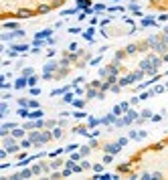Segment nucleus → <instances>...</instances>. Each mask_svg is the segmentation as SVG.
Wrapping results in <instances>:
<instances>
[{"mask_svg":"<svg viewBox=\"0 0 168 180\" xmlns=\"http://www.w3.org/2000/svg\"><path fill=\"white\" fill-rule=\"evenodd\" d=\"M81 166H83V170H87V168H93L89 162H81Z\"/></svg>","mask_w":168,"mask_h":180,"instance_id":"obj_55","label":"nucleus"},{"mask_svg":"<svg viewBox=\"0 0 168 180\" xmlns=\"http://www.w3.org/2000/svg\"><path fill=\"white\" fill-rule=\"evenodd\" d=\"M99 61H101V57H95V59H91V63H89V65H93V67H95V65H97Z\"/></svg>","mask_w":168,"mask_h":180,"instance_id":"obj_49","label":"nucleus"},{"mask_svg":"<svg viewBox=\"0 0 168 180\" xmlns=\"http://www.w3.org/2000/svg\"><path fill=\"white\" fill-rule=\"evenodd\" d=\"M2 144H4V148L8 150V154H14V152H18V148H20V144H16V138H14V136H4V138H2Z\"/></svg>","mask_w":168,"mask_h":180,"instance_id":"obj_1","label":"nucleus"},{"mask_svg":"<svg viewBox=\"0 0 168 180\" xmlns=\"http://www.w3.org/2000/svg\"><path fill=\"white\" fill-rule=\"evenodd\" d=\"M57 69H59L57 61H49L47 65H43V73H57Z\"/></svg>","mask_w":168,"mask_h":180,"instance_id":"obj_5","label":"nucleus"},{"mask_svg":"<svg viewBox=\"0 0 168 180\" xmlns=\"http://www.w3.org/2000/svg\"><path fill=\"white\" fill-rule=\"evenodd\" d=\"M158 20H160V22H164V20H168V16H166V14H160V16H158Z\"/></svg>","mask_w":168,"mask_h":180,"instance_id":"obj_58","label":"nucleus"},{"mask_svg":"<svg viewBox=\"0 0 168 180\" xmlns=\"http://www.w3.org/2000/svg\"><path fill=\"white\" fill-rule=\"evenodd\" d=\"M115 2H117V0H115Z\"/></svg>","mask_w":168,"mask_h":180,"instance_id":"obj_62","label":"nucleus"},{"mask_svg":"<svg viewBox=\"0 0 168 180\" xmlns=\"http://www.w3.org/2000/svg\"><path fill=\"white\" fill-rule=\"evenodd\" d=\"M124 10H126L124 6H109L107 8V12H124Z\"/></svg>","mask_w":168,"mask_h":180,"instance_id":"obj_29","label":"nucleus"},{"mask_svg":"<svg viewBox=\"0 0 168 180\" xmlns=\"http://www.w3.org/2000/svg\"><path fill=\"white\" fill-rule=\"evenodd\" d=\"M128 140H130V138H119L117 142H119V146H126V144H128Z\"/></svg>","mask_w":168,"mask_h":180,"instance_id":"obj_50","label":"nucleus"},{"mask_svg":"<svg viewBox=\"0 0 168 180\" xmlns=\"http://www.w3.org/2000/svg\"><path fill=\"white\" fill-rule=\"evenodd\" d=\"M156 93H154V89H150V91H144L142 95H140V101H146V99H150V97H154Z\"/></svg>","mask_w":168,"mask_h":180,"instance_id":"obj_17","label":"nucleus"},{"mask_svg":"<svg viewBox=\"0 0 168 180\" xmlns=\"http://www.w3.org/2000/svg\"><path fill=\"white\" fill-rule=\"evenodd\" d=\"M140 116L148 120V118H152V111H150V109H142V111H140Z\"/></svg>","mask_w":168,"mask_h":180,"instance_id":"obj_31","label":"nucleus"},{"mask_svg":"<svg viewBox=\"0 0 168 180\" xmlns=\"http://www.w3.org/2000/svg\"><path fill=\"white\" fill-rule=\"evenodd\" d=\"M61 176H63V172H53L51 174V178H61Z\"/></svg>","mask_w":168,"mask_h":180,"instance_id":"obj_56","label":"nucleus"},{"mask_svg":"<svg viewBox=\"0 0 168 180\" xmlns=\"http://www.w3.org/2000/svg\"><path fill=\"white\" fill-rule=\"evenodd\" d=\"M93 10H95V12H103V10H107V8H105L103 4H95V6H93Z\"/></svg>","mask_w":168,"mask_h":180,"instance_id":"obj_38","label":"nucleus"},{"mask_svg":"<svg viewBox=\"0 0 168 180\" xmlns=\"http://www.w3.org/2000/svg\"><path fill=\"white\" fill-rule=\"evenodd\" d=\"M25 132H27L25 128H18V126H16V128L10 132V136H14L16 140H22V138H25Z\"/></svg>","mask_w":168,"mask_h":180,"instance_id":"obj_7","label":"nucleus"},{"mask_svg":"<svg viewBox=\"0 0 168 180\" xmlns=\"http://www.w3.org/2000/svg\"><path fill=\"white\" fill-rule=\"evenodd\" d=\"M146 138V130H142V132H138V140H144Z\"/></svg>","mask_w":168,"mask_h":180,"instance_id":"obj_47","label":"nucleus"},{"mask_svg":"<svg viewBox=\"0 0 168 180\" xmlns=\"http://www.w3.org/2000/svg\"><path fill=\"white\" fill-rule=\"evenodd\" d=\"M152 122H154V124H158V122H162V116H152Z\"/></svg>","mask_w":168,"mask_h":180,"instance_id":"obj_53","label":"nucleus"},{"mask_svg":"<svg viewBox=\"0 0 168 180\" xmlns=\"http://www.w3.org/2000/svg\"><path fill=\"white\" fill-rule=\"evenodd\" d=\"M71 105H73V107H77V109H83V107H85V101H83V99H75Z\"/></svg>","mask_w":168,"mask_h":180,"instance_id":"obj_23","label":"nucleus"},{"mask_svg":"<svg viewBox=\"0 0 168 180\" xmlns=\"http://www.w3.org/2000/svg\"><path fill=\"white\" fill-rule=\"evenodd\" d=\"M73 116H75L77 120H81V118H85L87 114H85V111H81V109H79V111H75V114H73Z\"/></svg>","mask_w":168,"mask_h":180,"instance_id":"obj_42","label":"nucleus"},{"mask_svg":"<svg viewBox=\"0 0 168 180\" xmlns=\"http://www.w3.org/2000/svg\"><path fill=\"white\" fill-rule=\"evenodd\" d=\"M10 49H14L16 53H27V51H29V45H22V43H14Z\"/></svg>","mask_w":168,"mask_h":180,"instance_id":"obj_9","label":"nucleus"},{"mask_svg":"<svg viewBox=\"0 0 168 180\" xmlns=\"http://www.w3.org/2000/svg\"><path fill=\"white\" fill-rule=\"evenodd\" d=\"M55 126H59V122H55V120H47V130H49V128H55Z\"/></svg>","mask_w":168,"mask_h":180,"instance_id":"obj_34","label":"nucleus"},{"mask_svg":"<svg viewBox=\"0 0 168 180\" xmlns=\"http://www.w3.org/2000/svg\"><path fill=\"white\" fill-rule=\"evenodd\" d=\"M29 176H33V168H25L20 172V178H29Z\"/></svg>","mask_w":168,"mask_h":180,"instance_id":"obj_26","label":"nucleus"},{"mask_svg":"<svg viewBox=\"0 0 168 180\" xmlns=\"http://www.w3.org/2000/svg\"><path fill=\"white\" fill-rule=\"evenodd\" d=\"M111 111H113L115 116H122V111H124V109H122V105H113V109H111Z\"/></svg>","mask_w":168,"mask_h":180,"instance_id":"obj_37","label":"nucleus"},{"mask_svg":"<svg viewBox=\"0 0 168 180\" xmlns=\"http://www.w3.org/2000/svg\"><path fill=\"white\" fill-rule=\"evenodd\" d=\"M29 107H31V109H39V101H37V99H31Z\"/></svg>","mask_w":168,"mask_h":180,"instance_id":"obj_41","label":"nucleus"},{"mask_svg":"<svg viewBox=\"0 0 168 180\" xmlns=\"http://www.w3.org/2000/svg\"><path fill=\"white\" fill-rule=\"evenodd\" d=\"M63 164H65V162H63V160H59V158H55V160H53V162H51V168H53V170H55V168H61V166H63Z\"/></svg>","mask_w":168,"mask_h":180,"instance_id":"obj_25","label":"nucleus"},{"mask_svg":"<svg viewBox=\"0 0 168 180\" xmlns=\"http://www.w3.org/2000/svg\"><path fill=\"white\" fill-rule=\"evenodd\" d=\"M99 124H101V120H95V118H89L87 120V126L89 128H95V126H99Z\"/></svg>","mask_w":168,"mask_h":180,"instance_id":"obj_22","label":"nucleus"},{"mask_svg":"<svg viewBox=\"0 0 168 180\" xmlns=\"http://www.w3.org/2000/svg\"><path fill=\"white\" fill-rule=\"evenodd\" d=\"M138 101H140V97H132V99H130V103H132V105H136Z\"/></svg>","mask_w":168,"mask_h":180,"instance_id":"obj_60","label":"nucleus"},{"mask_svg":"<svg viewBox=\"0 0 168 180\" xmlns=\"http://www.w3.org/2000/svg\"><path fill=\"white\" fill-rule=\"evenodd\" d=\"M166 89H168V83H166Z\"/></svg>","mask_w":168,"mask_h":180,"instance_id":"obj_61","label":"nucleus"},{"mask_svg":"<svg viewBox=\"0 0 168 180\" xmlns=\"http://www.w3.org/2000/svg\"><path fill=\"white\" fill-rule=\"evenodd\" d=\"M45 114H43V109L39 107V109H31V114H29V120H41Z\"/></svg>","mask_w":168,"mask_h":180,"instance_id":"obj_8","label":"nucleus"},{"mask_svg":"<svg viewBox=\"0 0 168 180\" xmlns=\"http://www.w3.org/2000/svg\"><path fill=\"white\" fill-rule=\"evenodd\" d=\"M63 95H65V97H63V103H73V101H75V99H73V97H75V93L67 91V93H63Z\"/></svg>","mask_w":168,"mask_h":180,"instance_id":"obj_18","label":"nucleus"},{"mask_svg":"<svg viewBox=\"0 0 168 180\" xmlns=\"http://www.w3.org/2000/svg\"><path fill=\"white\" fill-rule=\"evenodd\" d=\"M10 97H12V95H10V93H2V99H4V101H8V99H10Z\"/></svg>","mask_w":168,"mask_h":180,"instance_id":"obj_59","label":"nucleus"},{"mask_svg":"<svg viewBox=\"0 0 168 180\" xmlns=\"http://www.w3.org/2000/svg\"><path fill=\"white\" fill-rule=\"evenodd\" d=\"M31 146H33V142H31V138H27V140L22 138V140H20V148H25V150H29Z\"/></svg>","mask_w":168,"mask_h":180,"instance_id":"obj_20","label":"nucleus"},{"mask_svg":"<svg viewBox=\"0 0 168 180\" xmlns=\"http://www.w3.org/2000/svg\"><path fill=\"white\" fill-rule=\"evenodd\" d=\"M128 138H130V140H138V132H134V130H130V134H128Z\"/></svg>","mask_w":168,"mask_h":180,"instance_id":"obj_43","label":"nucleus"},{"mask_svg":"<svg viewBox=\"0 0 168 180\" xmlns=\"http://www.w3.org/2000/svg\"><path fill=\"white\" fill-rule=\"evenodd\" d=\"M75 93H77V95H81V93H83V87H79V85H77V87H75Z\"/></svg>","mask_w":168,"mask_h":180,"instance_id":"obj_57","label":"nucleus"},{"mask_svg":"<svg viewBox=\"0 0 168 180\" xmlns=\"http://www.w3.org/2000/svg\"><path fill=\"white\" fill-rule=\"evenodd\" d=\"M20 75H25V77H31V75H35V69L27 67V69H22V73H20Z\"/></svg>","mask_w":168,"mask_h":180,"instance_id":"obj_27","label":"nucleus"},{"mask_svg":"<svg viewBox=\"0 0 168 180\" xmlns=\"http://www.w3.org/2000/svg\"><path fill=\"white\" fill-rule=\"evenodd\" d=\"M69 158H71V160H75V162H77V160H81V158H83V156H81V152H73V154H71V156H69Z\"/></svg>","mask_w":168,"mask_h":180,"instance_id":"obj_32","label":"nucleus"},{"mask_svg":"<svg viewBox=\"0 0 168 180\" xmlns=\"http://www.w3.org/2000/svg\"><path fill=\"white\" fill-rule=\"evenodd\" d=\"M126 53H128V55L140 53V51H138V43H132V45H128V47H126Z\"/></svg>","mask_w":168,"mask_h":180,"instance_id":"obj_16","label":"nucleus"},{"mask_svg":"<svg viewBox=\"0 0 168 180\" xmlns=\"http://www.w3.org/2000/svg\"><path fill=\"white\" fill-rule=\"evenodd\" d=\"M113 162V154H107L105 152V156H103V164H111Z\"/></svg>","mask_w":168,"mask_h":180,"instance_id":"obj_28","label":"nucleus"},{"mask_svg":"<svg viewBox=\"0 0 168 180\" xmlns=\"http://www.w3.org/2000/svg\"><path fill=\"white\" fill-rule=\"evenodd\" d=\"M119 105H122V109H124V111H128V109H130V105H132V103H128V101H124V103H119Z\"/></svg>","mask_w":168,"mask_h":180,"instance_id":"obj_48","label":"nucleus"},{"mask_svg":"<svg viewBox=\"0 0 168 180\" xmlns=\"http://www.w3.org/2000/svg\"><path fill=\"white\" fill-rule=\"evenodd\" d=\"M138 118H140V116H138V111H134V109H128V116L124 118V122H126V126H130V124H134Z\"/></svg>","mask_w":168,"mask_h":180,"instance_id":"obj_6","label":"nucleus"},{"mask_svg":"<svg viewBox=\"0 0 168 180\" xmlns=\"http://www.w3.org/2000/svg\"><path fill=\"white\" fill-rule=\"evenodd\" d=\"M55 136H53V132H43L41 134V144H47V142H51Z\"/></svg>","mask_w":168,"mask_h":180,"instance_id":"obj_12","label":"nucleus"},{"mask_svg":"<svg viewBox=\"0 0 168 180\" xmlns=\"http://www.w3.org/2000/svg\"><path fill=\"white\" fill-rule=\"evenodd\" d=\"M25 158H29V156H27V154H25V152H20V154H18V156H16V160H25Z\"/></svg>","mask_w":168,"mask_h":180,"instance_id":"obj_51","label":"nucleus"},{"mask_svg":"<svg viewBox=\"0 0 168 180\" xmlns=\"http://www.w3.org/2000/svg\"><path fill=\"white\" fill-rule=\"evenodd\" d=\"M31 95H41V89L39 87H31Z\"/></svg>","mask_w":168,"mask_h":180,"instance_id":"obj_45","label":"nucleus"},{"mask_svg":"<svg viewBox=\"0 0 168 180\" xmlns=\"http://www.w3.org/2000/svg\"><path fill=\"white\" fill-rule=\"evenodd\" d=\"M10 87H14L12 83H6V81H2V89H10Z\"/></svg>","mask_w":168,"mask_h":180,"instance_id":"obj_52","label":"nucleus"},{"mask_svg":"<svg viewBox=\"0 0 168 180\" xmlns=\"http://www.w3.org/2000/svg\"><path fill=\"white\" fill-rule=\"evenodd\" d=\"M31 99H18V107H29Z\"/></svg>","mask_w":168,"mask_h":180,"instance_id":"obj_35","label":"nucleus"},{"mask_svg":"<svg viewBox=\"0 0 168 180\" xmlns=\"http://www.w3.org/2000/svg\"><path fill=\"white\" fill-rule=\"evenodd\" d=\"M77 148H79V146H77V144H69V146H67V148H65V152H67V154H69V152H75V150H77Z\"/></svg>","mask_w":168,"mask_h":180,"instance_id":"obj_36","label":"nucleus"},{"mask_svg":"<svg viewBox=\"0 0 168 180\" xmlns=\"http://www.w3.org/2000/svg\"><path fill=\"white\" fill-rule=\"evenodd\" d=\"M77 8H79V10L91 8V0H77Z\"/></svg>","mask_w":168,"mask_h":180,"instance_id":"obj_13","label":"nucleus"},{"mask_svg":"<svg viewBox=\"0 0 168 180\" xmlns=\"http://www.w3.org/2000/svg\"><path fill=\"white\" fill-rule=\"evenodd\" d=\"M79 152H81V156L85 158V156H89V152H91V146H83V148H81Z\"/></svg>","mask_w":168,"mask_h":180,"instance_id":"obj_30","label":"nucleus"},{"mask_svg":"<svg viewBox=\"0 0 168 180\" xmlns=\"http://www.w3.org/2000/svg\"><path fill=\"white\" fill-rule=\"evenodd\" d=\"M51 35H53V31H51V29H45V31L37 33V35H35V39H51Z\"/></svg>","mask_w":168,"mask_h":180,"instance_id":"obj_11","label":"nucleus"},{"mask_svg":"<svg viewBox=\"0 0 168 180\" xmlns=\"http://www.w3.org/2000/svg\"><path fill=\"white\" fill-rule=\"evenodd\" d=\"M16 114H18L20 118H29V114H31V107H18V109H16Z\"/></svg>","mask_w":168,"mask_h":180,"instance_id":"obj_15","label":"nucleus"},{"mask_svg":"<svg viewBox=\"0 0 168 180\" xmlns=\"http://www.w3.org/2000/svg\"><path fill=\"white\" fill-rule=\"evenodd\" d=\"M37 83H39V77L37 75H31L29 77V87H37Z\"/></svg>","mask_w":168,"mask_h":180,"instance_id":"obj_24","label":"nucleus"},{"mask_svg":"<svg viewBox=\"0 0 168 180\" xmlns=\"http://www.w3.org/2000/svg\"><path fill=\"white\" fill-rule=\"evenodd\" d=\"M101 83H103V81H91V83H89V87H95V89H101Z\"/></svg>","mask_w":168,"mask_h":180,"instance_id":"obj_39","label":"nucleus"},{"mask_svg":"<svg viewBox=\"0 0 168 180\" xmlns=\"http://www.w3.org/2000/svg\"><path fill=\"white\" fill-rule=\"evenodd\" d=\"M93 170H95V174H101L103 166H101V164H93Z\"/></svg>","mask_w":168,"mask_h":180,"instance_id":"obj_44","label":"nucleus"},{"mask_svg":"<svg viewBox=\"0 0 168 180\" xmlns=\"http://www.w3.org/2000/svg\"><path fill=\"white\" fill-rule=\"evenodd\" d=\"M16 39H25V31H14V33H2L0 35V41L2 43H8V41H16Z\"/></svg>","mask_w":168,"mask_h":180,"instance_id":"obj_2","label":"nucleus"},{"mask_svg":"<svg viewBox=\"0 0 168 180\" xmlns=\"http://www.w3.org/2000/svg\"><path fill=\"white\" fill-rule=\"evenodd\" d=\"M126 57H128V53H126V49H124V51H117V53L113 55V61H115V63H119V61H124Z\"/></svg>","mask_w":168,"mask_h":180,"instance_id":"obj_14","label":"nucleus"},{"mask_svg":"<svg viewBox=\"0 0 168 180\" xmlns=\"http://www.w3.org/2000/svg\"><path fill=\"white\" fill-rule=\"evenodd\" d=\"M166 91V85H156L154 87V93H164Z\"/></svg>","mask_w":168,"mask_h":180,"instance_id":"obj_33","label":"nucleus"},{"mask_svg":"<svg viewBox=\"0 0 168 180\" xmlns=\"http://www.w3.org/2000/svg\"><path fill=\"white\" fill-rule=\"evenodd\" d=\"M115 120H117V116H115L113 111H111V114H107V116H105V118L101 120V124H103V126H109V124H113Z\"/></svg>","mask_w":168,"mask_h":180,"instance_id":"obj_10","label":"nucleus"},{"mask_svg":"<svg viewBox=\"0 0 168 180\" xmlns=\"http://www.w3.org/2000/svg\"><path fill=\"white\" fill-rule=\"evenodd\" d=\"M69 51H77V43H71L69 45Z\"/></svg>","mask_w":168,"mask_h":180,"instance_id":"obj_54","label":"nucleus"},{"mask_svg":"<svg viewBox=\"0 0 168 180\" xmlns=\"http://www.w3.org/2000/svg\"><path fill=\"white\" fill-rule=\"evenodd\" d=\"M69 33H71V35H77V33H81V29H79V27H71Z\"/></svg>","mask_w":168,"mask_h":180,"instance_id":"obj_46","label":"nucleus"},{"mask_svg":"<svg viewBox=\"0 0 168 180\" xmlns=\"http://www.w3.org/2000/svg\"><path fill=\"white\" fill-rule=\"evenodd\" d=\"M2 29H12V31H18V22H2Z\"/></svg>","mask_w":168,"mask_h":180,"instance_id":"obj_19","label":"nucleus"},{"mask_svg":"<svg viewBox=\"0 0 168 180\" xmlns=\"http://www.w3.org/2000/svg\"><path fill=\"white\" fill-rule=\"evenodd\" d=\"M113 126H115V128H124V126H126L124 118H122V120H115V122H113Z\"/></svg>","mask_w":168,"mask_h":180,"instance_id":"obj_40","label":"nucleus"},{"mask_svg":"<svg viewBox=\"0 0 168 180\" xmlns=\"http://www.w3.org/2000/svg\"><path fill=\"white\" fill-rule=\"evenodd\" d=\"M101 148H103V152H107V154H117L124 146H119V142H115V144H105V146H101Z\"/></svg>","mask_w":168,"mask_h":180,"instance_id":"obj_4","label":"nucleus"},{"mask_svg":"<svg viewBox=\"0 0 168 180\" xmlns=\"http://www.w3.org/2000/svg\"><path fill=\"white\" fill-rule=\"evenodd\" d=\"M142 27H156V20H152V18H142Z\"/></svg>","mask_w":168,"mask_h":180,"instance_id":"obj_21","label":"nucleus"},{"mask_svg":"<svg viewBox=\"0 0 168 180\" xmlns=\"http://www.w3.org/2000/svg\"><path fill=\"white\" fill-rule=\"evenodd\" d=\"M27 85H29V77H25V75L16 77V81H14V89H16V91H20V89H25Z\"/></svg>","mask_w":168,"mask_h":180,"instance_id":"obj_3","label":"nucleus"}]
</instances>
